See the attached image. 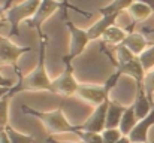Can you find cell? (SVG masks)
Returning a JSON list of instances; mask_svg holds the SVG:
<instances>
[{"label": "cell", "instance_id": "8", "mask_svg": "<svg viewBox=\"0 0 154 143\" xmlns=\"http://www.w3.org/2000/svg\"><path fill=\"white\" fill-rule=\"evenodd\" d=\"M109 94L111 93H108L103 85H91V84H79L78 91H76V95L81 100L93 104L94 107L109 100L111 98Z\"/></svg>", "mask_w": 154, "mask_h": 143}, {"label": "cell", "instance_id": "24", "mask_svg": "<svg viewBox=\"0 0 154 143\" xmlns=\"http://www.w3.org/2000/svg\"><path fill=\"white\" fill-rule=\"evenodd\" d=\"M76 136L79 137V143H103L102 134H99V133H90V131L79 130L76 133Z\"/></svg>", "mask_w": 154, "mask_h": 143}, {"label": "cell", "instance_id": "12", "mask_svg": "<svg viewBox=\"0 0 154 143\" xmlns=\"http://www.w3.org/2000/svg\"><path fill=\"white\" fill-rule=\"evenodd\" d=\"M117 70L123 75V76H130L132 79H135L136 85H144V79H145V69L142 67L141 61H139V57L133 58L132 61L126 63V64H121V66H115Z\"/></svg>", "mask_w": 154, "mask_h": 143}, {"label": "cell", "instance_id": "17", "mask_svg": "<svg viewBox=\"0 0 154 143\" xmlns=\"http://www.w3.org/2000/svg\"><path fill=\"white\" fill-rule=\"evenodd\" d=\"M136 124H138V118H136V115H135L133 106L130 104V106H127V109H126V112H124V115H123V118H121V121H120L118 130L121 131L123 136H129V134L132 133V130L136 127Z\"/></svg>", "mask_w": 154, "mask_h": 143}, {"label": "cell", "instance_id": "29", "mask_svg": "<svg viewBox=\"0 0 154 143\" xmlns=\"http://www.w3.org/2000/svg\"><path fill=\"white\" fill-rule=\"evenodd\" d=\"M45 142L47 143H79V142H60V140H57L54 136H48V137L45 139Z\"/></svg>", "mask_w": 154, "mask_h": 143}, {"label": "cell", "instance_id": "19", "mask_svg": "<svg viewBox=\"0 0 154 143\" xmlns=\"http://www.w3.org/2000/svg\"><path fill=\"white\" fill-rule=\"evenodd\" d=\"M132 3H133V0H112L109 4L100 7L99 12L102 15H120V12L127 10Z\"/></svg>", "mask_w": 154, "mask_h": 143}, {"label": "cell", "instance_id": "1", "mask_svg": "<svg viewBox=\"0 0 154 143\" xmlns=\"http://www.w3.org/2000/svg\"><path fill=\"white\" fill-rule=\"evenodd\" d=\"M47 43H48V36L42 31H39V58L38 64L33 69L32 73L27 76H23L21 70L18 69V81L15 87L9 91V95L14 97L18 93L24 91H50L51 93V84L52 81L48 76L47 66H45V58H47Z\"/></svg>", "mask_w": 154, "mask_h": 143}, {"label": "cell", "instance_id": "7", "mask_svg": "<svg viewBox=\"0 0 154 143\" xmlns=\"http://www.w3.org/2000/svg\"><path fill=\"white\" fill-rule=\"evenodd\" d=\"M66 6H67L66 1L61 3V1H57V0H41V4H39V7H38L35 16L27 21L29 27L36 28L38 31H42V24H44L51 15H54L58 9L66 7Z\"/></svg>", "mask_w": 154, "mask_h": 143}, {"label": "cell", "instance_id": "34", "mask_svg": "<svg viewBox=\"0 0 154 143\" xmlns=\"http://www.w3.org/2000/svg\"><path fill=\"white\" fill-rule=\"evenodd\" d=\"M117 143H132V142H130L129 136H123V137H121V139H120V140H118Z\"/></svg>", "mask_w": 154, "mask_h": 143}, {"label": "cell", "instance_id": "25", "mask_svg": "<svg viewBox=\"0 0 154 143\" xmlns=\"http://www.w3.org/2000/svg\"><path fill=\"white\" fill-rule=\"evenodd\" d=\"M100 134H102L103 143H117L123 137V134H121V131L118 128H106Z\"/></svg>", "mask_w": 154, "mask_h": 143}, {"label": "cell", "instance_id": "27", "mask_svg": "<svg viewBox=\"0 0 154 143\" xmlns=\"http://www.w3.org/2000/svg\"><path fill=\"white\" fill-rule=\"evenodd\" d=\"M121 76H123V75H121L118 70H115L114 73H111V76H108V78H106V81L103 82L102 85L105 87V88H106V91H108V93H111V91H112V90L117 87V84L120 82Z\"/></svg>", "mask_w": 154, "mask_h": 143}, {"label": "cell", "instance_id": "32", "mask_svg": "<svg viewBox=\"0 0 154 143\" xmlns=\"http://www.w3.org/2000/svg\"><path fill=\"white\" fill-rule=\"evenodd\" d=\"M11 90H12V88H5V87H0V100H2V98H3L5 95L8 94V93H9Z\"/></svg>", "mask_w": 154, "mask_h": 143}, {"label": "cell", "instance_id": "16", "mask_svg": "<svg viewBox=\"0 0 154 143\" xmlns=\"http://www.w3.org/2000/svg\"><path fill=\"white\" fill-rule=\"evenodd\" d=\"M154 10L145 3H141V1H133L130 4V7L127 9V13L129 16L132 18L133 22H141V21H145Z\"/></svg>", "mask_w": 154, "mask_h": 143}, {"label": "cell", "instance_id": "21", "mask_svg": "<svg viewBox=\"0 0 154 143\" xmlns=\"http://www.w3.org/2000/svg\"><path fill=\"white\" fill-rule=\"evenodd\" d=\"M11 95L9 93L0 100V131L5 130L9 125V103H11Z\"/></svg>", "mask_w": 154, "mask_h": 143}, {"label": "cell", "instance_id": "23", "mask_svg": "<svg viewBox=\"0 0 154 143\" xmlns=\"http://www.w3.org/2000/svg\"><path fill=\"white\" fill-rule=\"evenodd\" d=\"M139 61H141V64H142V67L145 69L147 73L150 70H153L154 69V43H151L139 55Z\"/></svg>", "mask_w": 154, "mask_h": 143}, {"label": "cell", "instance_id": "10", "mask_svg": "<svg viewBox=\"0 0 154 143\" xmlns=\"http://www.w3.org/2000/svg\"><path fill=\"white\" fill-rule=\"evenodd\" d=\"M154 125V107L150 112L148 116H145L144 119H139L136 127L132 130V133L129 134V139L132 143H148V131L151 130Z\"/></svg>", "mask_w": 154, "mask_h": 143}, {"label": "cell", "instance_id": "5", "mask_svg": "<svg viewBox=\"0 0 154 143\" xmlns=\"http://www.w3.org/2000/svg\"><path fill=\"white\" fill-rule=\"evenodd\" d=\"M64 19H66V27H67L69 34H70V49H69V54L66 55V58L72 61L85 51V48L91 42V39H90L87 30L76 27L73 22H70L67 19L66 15H64Z\"/></svg>", "mask_w": 154, "mask_h": 143}, {"label": "cell", "instance_id": "26", "mask_svg": "<svg viewBox=\"0 0 154 143\" xmlns=\"http://www.w3.org/2000/svg\"><path fill=\"white\" fill-rule=\"evenodd\" d=\"M144 90H145L147 97L153 101V95H154V69L153 70H150V72L145 75V79H144Z\"/></svg>", "mask_w": 154, "mask_h": 143}, {"label": "cell", "instance_id": "33", "mask_svg": "<svg viewBox=\"0 0 154 143\" xmlns=\"http://www.w3.org/2000/svg\"><path fill=\"white\" fill-rule=\"evenodd\" d=\"M133 1H141V3H145V4H148L151 9L154 10V0H133Z\"/></svg>", "mask_w": 154, "mask_h": 143}, {"label": "cell", "instance_id": "18", "mask_svg": "<svg viewBox=\"0 0 154 143\" xmlns=\"http://www.w3.org/2000/svg\"><path fill=\"white\" fill-rule=\"evenodd\" d=\"M126 37H127L126 30H123V28H120V27H117V25H112V27H109V28L103 33L102 40L105 43H108V45L118 46V45H121V43L124 42Z\"/></svg>", "mask_w": 154, "mask_h": 143}, {"label": "cell", "instance_id": "9", "mask_svg": "<svg viewBox=\"0 0 154 143\" xmlns=\"http://www.w3.org/2000/svg\"><path fill=\"white\" fill-rule=\"evenodd\" d=\"M108 104H109V100H106L105 103H102V104H99V106L94 107V110L87 118V121L79 125L82 131H90V133H99L100 134L103 130H106Z\"/></svg>", "mask_w": 154, "mask_h": 143}, {"label": "cell", "instance_id": "11", "mask_svg": "<svg viewBox=\"0 0 154 143\" xmlns=\"http://www.w3.org/2000/svg\"><path fill=\"white\" fill-rule=\"evenodd\" d=\"M132 106L135 109V115H136L138 121L144 119L145 116H148L150 112L153 110L154 103L147 97L144 85H136V95H135V100H133Z\"/></svg>", "mask_w": 154, "mask_h": 143}, {"label": "cell", "instance_id": "3", "mask_svg": "<svg viewBox=\"0 0 154 143\" xmlns=\"http://www.w3.org/2000/svg\"><path fill=\"white\" fill-rule=\"evenodd\" d=\"M41 4V0H24L18 4H14L6 10L5 21L11 24V36L18 34L20 24L23 21H29L35 16L38 7Z\"/></svg>", "mask_w": 154, "mask_h": 143}, {"label": "cell", "instance_id": "15", "mask_svg": "<svg viewBox=\"0 0 154 143\" xmlns=\"http://www.w3.org/2000/svg\"><path fill=\"white\" fill-rule=\"evenodd\" d=\"M117 16H118V15H102V18H100L99 21H96V22L87 30L90 39H91V40L102 39L103 33H105L109 27L115 25V19H117Z\"/></svg>", "mask_w": 154, "mask_h": 143}, {"label": "cell", "instance_id": "2", "mask_svg": "<svg viewBox=\"0 0 154 143\" xmlns=\"http://www.w3.org/2000/svg\"><path fill=\"white\" fill-rule=\"evenodd\" d=\"M21 112L24 115H30V116L38 118L44 124V127H45V130H47V133L50 136L64 134V133L76 134L81 130L79 125H72L69 122V119L63 113V104H60V107H57L55 110H50V112L48 110H38L35 107L23 104L21 106Z\"/></svg>", "mask_w": 154, "mask_h": 143}, {"label": "cell", "instance_id": "13", "mask_svg": "<svg viewBox=\"0 0 154 143\" xmlns=\"http://www.w3.org/2000/svg\"><path fill=\"white\" fill-rule=\"evenodd\" d=\"M126 109H127V106H123L117 100L109 98L108 113H106V128H118L120 127V121H121Z\"/></svg>", "mask_w": 154, "mask_h": 143}, {"label": "cell", "instance_id": "14", "mask_svg": "<svg viewBox=\"0 0 154 143\" xmlns=\"http://www.w3.org/2000/svg\"><path fill=\"white\" fill-rule=\"evenodd\" d=\"M123 45L127 48L132 54H135L136 57H139L147 48L150 46V43L144 37V34L142 33H136V31H130L127 34V37L124 39Z\"/></svg>", "mask_w": 154, "mask_h": 143}, {"label": "cell", "instance_id": "6", "mask_svg": "<svg viewBox=\"0 0 154 143\" xmlns=\"http://www.w3.org/2000/svg\"><path fill=\"white\" fill-rule=\"evenodd\" d=\"M30 51L32 48L18 46L9 37L0 34V66H14L18 70V60Z\"/></svg>", "mask_w": 154, "mask_h": 143}, {"label": "cell", "instance_id": "22", "mask_svg": "<svg viewBox=\"0 0 154 143\" xmlns=\"http://www.w3.org/2000/svg\"><path fill=\"white\" fill-rule=\"evenodd\" d=\"M115 55H117V61H114L115 66H121V64H126L129 61H132L133 58H136L135 54H132L127 48L124 46L123 43L115 46Z\"/></svg>", "mask_w": 154, "mask_h": 143}, {"label": "cell", "instance_id": "4", "mask_svg": "<svg viewBox=\"0 0 154 143\" xmlns=\"http://www.w3.org/2000/svg\"><path fill=\"white\" fill-rule=\"evenodd\" d=\"M63 61L66 64L64 70L55 78L52 79L51 84V93L57 95H61L63 98H67L70 95L76 94L79 82L76 81L75 75H73V67H72V61L67 60L66 57H63Z\"/></svg>", "mask_w": 154, "mask_h": 143}, {"label": "cell", "instance_id": "31", "mask_svg": "<svg viewBox=\"0 0 154 143\" xmlns=\"http://www.w3.org/2000/svg\"><path fill=\"white\" fill-rule=\"evenodd\" d=\"M6 7H8V4H5V6H0V22L5 19V15H6V10H8Z\"/></svg>", "mask_w": 154, "mask_h": 143}, {"label": "cell", "instance_id": "20", "mask_svg": "<svg viewBox=\"0 0 154 143\" xmlns=\"http://www.w3.org/2000/svg\"><path fill=\"white\" fill-rule=\"evenodd\" d=\"M8 137H9V142L11 143H35V137L32 134H26V133H21V131H17L15 128H12L11 125H8L5 128Z\"/></svg>", "mask_w": 154, "mask_h": 143}, {"label": "cell", "instance_id": "30", "mask_svg": "<svg viewBox=\"0 0 154 143\" xmlns=\"http://www.w3.org/2000/svg\"><path fill=\"white\" fill-rule=\"evenodd\" d=\"M0 143H11L9 142V137H8V134H6L5 130L0 131Z\"/></svg>", "mask_w": 154, "mask_h": 143}, {"label": "cell", "instance_id": "35", "mask_svg": "<svg viewBox=\"0 0 154 143\" xmlns=\"http://www.w3.org/2000/svg\"><path fill=\"white\" fill-rule=\"evenodd\" d=\"M148 31H154V28H153V30H148Z\"/></svg>", "mask_w": 154, "mask_h": 143}, {"label": "cell", "instance_id": "28", "mask_svg": "<svg viewBox=\"0 0 154 143\" xmlns=\"http://www.w3.org/2000/svg\"><path fill=\"white\" fill-rule=\"evenodd\" d=\"M2 67V66H0ZM15 81L12 79H8V78H3V75L0 73V87H5V88H14L15 87Z\"/></svg>", "mask_w": 154, "mask_h": 143}]
</instances>
